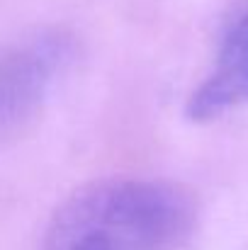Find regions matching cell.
Instances as JSON below:
<instances>
[{
  "mask_svg": "<svg viewBox=\"0 0 248 250\" xmlns=\"http://www.w3.org/2000/svg\"><path fill=\"white\" fill-rule=\"evenodd\" d=\"M197 194L161 177H105L78 187L46 224L39 250H185Z\"/></svg>",
  "mask_w": 248,
  "mask_h": 250,
  "instance_id": "1",
  "label": "cell"
},
{
  "mask_svg": "<svg viewBox=\"0 0 248 250\" xmlns=\"http://www.w3.org/2000/svg\"><path fill=\"white\" fill-rule=\"evenodd\" d=\"M76 42L64 29L29 32L0 51V146L24 139L42 119Z\"/></svg>",
  "mask_w": 248,
  "mask_h": 250,
  "instance_id": "2",
  "label": "cell"
},
{
  "mask_svg": "<svg viewBox=\"0 0 248 250\" xmlns=\"http://www.w3.org/2000/svg\"><path fill=\"white\" fill-rule=\"evenodd\" d=\"M248 104V0H236L219 27L214 61L185 102L190 122H212Z\"/></svg>",
  "mask_w": 248,
  "mask_h": 250,
  "instance_id": "3",
  "label": "cell"
}]
</instances>
